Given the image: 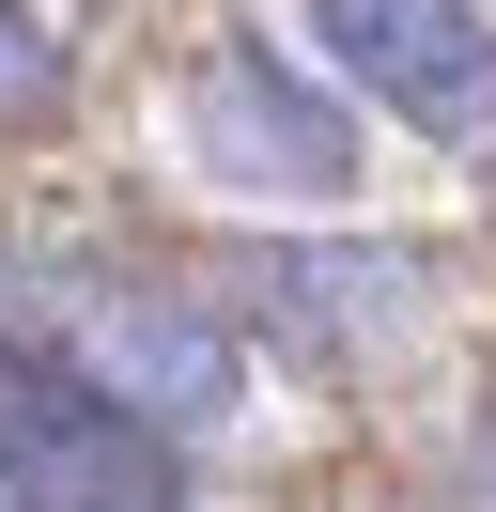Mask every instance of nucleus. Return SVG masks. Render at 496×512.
Listing matches in <instances>:
<instances>
[{"mask_svg":"<svg viewBox=\"0 0 496 512\" xmlns=\"http://www.w3.org/2000/svg\"><path fill=\"white\" fill-rule=\"evenodd\" d=\"M186 156H202V187H233V202H341L357 187V125H341V94L326 78H295L279 47H202L186 63Z\"/></svg>","mask_w":496,"mask_h":512,"instance_id":"nucleus-1","label":"nucleus"},{"mask_svg":"<svg viewBox=\"0 0 496 512\" xmlns=\"http://www.w3.org/2000/svg\"><path fill=\"white\" fill-rule=\"evenodd\" d=\"M310 63L419 140H496V0H295Z\"/></svg>","mask_w":496,"mask_h":512,"instance_id":"nucleus-2","label":"nucleus"},{"mask_svg":"<svg viewBox=\"0 0 496 512\" xmlns=\"http://www.w3.org/2000/svg\"><path fill=\"white\" fill-rule=\"evenodd\" d=\"M78 388L140 435H217L248 388V342L217 311H171V295H109V311H78Z\"/></svg>","mask_w":496,"mask_h":512,"instance_id":"nucleus-3","label":"nucleus"},{"mask_svg":"<svg viewBox=\"0 0 496 512\" xmlns=\"http://www.w3.org/2000/svg\"><path fill=\"white\" fill-rule=\"evenodd\" d=\"M248 295H279V326L326 342V357L419 326V264H403V249H279V264H248Z\"/></svg>","mask_w":496,"mask_h":512,"instance_id":"nucleus-4","label":"nucleus"},{"mask_svg":"<svg viewBox=\"0 0 496 512\" xmlns=\"http://www.w3.org/2000/svg\"><path fill=\"white\" fill-rule=\"evenodd\" d=\"M47 94V32H31V0H0V109Z\"/></svg>","mask_w":496,"mask_h":512,"instance_id":"nucleus-5","label":"nucleus"},{"mask_svg":"<svg viewBox=\"0 0 496 512\" xmlns=\"http://www.w3.org/2000/svg\"><path fill=\"white\" fill-rule=\"evenodd\" d=\"M0 512H16V497H0Z\"/></svg>","mask_w":496,"mask_h":512,"instance_id":"nucleus-6","label":"nucleus"}]
</instances>
